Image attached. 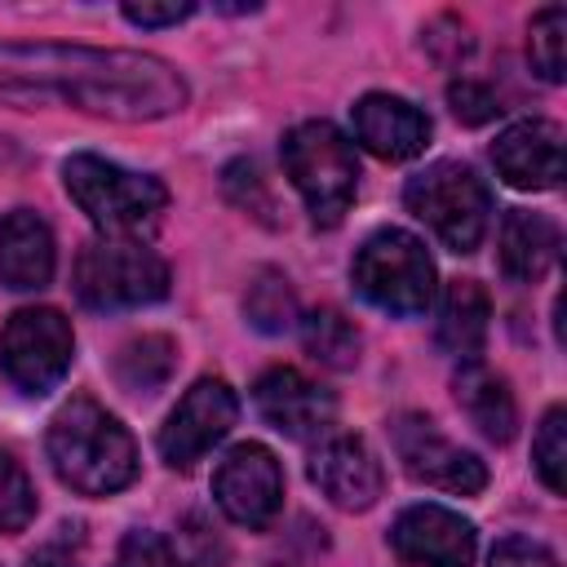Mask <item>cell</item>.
I'll return each instance as SVG.
<instances>
[{"label":"cell","mask_w":567,"mask_h":567,"mask_svg":"<svg viewBox=\"0 0 567 567\" xmlns=\"http://www.w3.org/2000/svg\"><path fill=\"white\" fill-rule=\"evenodd\" d=\"M0 97L18 106L66 102L120 124L164 120L186 106V80L173 62L137 49L89 44H0Z\"/></svg>","instance_id":"6da1fadb"},{"label":"cell","mask_w":567,"mask_h":567,"mask_svg":"<svg viewBox=\"0 0 567 567\" xmlns=\"http://www.w3.org/2000/svg\"><path fill=\"white\" fill-rule=\"evenodd\" d=\"M49 461L58 478L80 496H111L137 478L133 434L84 394L49 421Z\"/></svg>","instance_id":"7a4b0ae2"},{"label":"cell","mask_w":567,"mask_h":567,"mask_svg":"<svg viewBox=\"0 0 567 567\" xmlns=\"http://www.w3.org/2000/svg\"><path fill=\"white\" fill-rule=\"evenodd\" d=\"M62 182H66V195L80 204V213L102 230V235H142L159 221V213L168 208V190L159 177L151 173H133L115 159H102V155H71L62 164Z\"/></svg>","instance_id":"3957f363"},{"label":"cell","mask_w":567,"mask_h":567,"mask_svg":"<svg viewBox=\"0 0 567 567\" xmlns=\"http://www.w3.org/2000/svg\"><path fill=\"white\" fill-rule=\"evenodd\" d=\"M284 168L306 199L315 226H337L359 190L354 142L328 120H301L284 133Z\"/></svg>","instance_id":"277c9868"},{"label":"cell","mask_w":567,"mask_h":567,"mask_svg":"<svg viewBox=\"0 0 567 567\" xmlns=\"http://www.w3.org/2000/svg\"><path fill=\"white\" fill-rule=\"evenodd\" d=\"M168 292V266L155 248L124 235H97L75 257V297L89 310H137Z\"/></svg>","instance_id":"5b68a950"},{"label":"cell","mask_w":567,"mask_h":567,"mask_svg":"<svg viewBox=\"0 0 567 567\" xmlns=\"http://www.w3.org/2000/svg\"><path fill=\"white\" fill-rule=\"evenodd\" d=\"M403 204L452 252H474L487 235L492 195H487L483 177L461 159H439V164L421 168L403 186Z\"/></svg>","instance_id":"8992f818"},{"label":"cell","mask_w":567,"mask_h":567,"mask_svg":"<svg viewBox=\"0 0 567 567\" xmlns=\"http://www.w3.org/2000/svg\"><path fill=\"white\" fill-rule=\"evenodd\" d=\"M350 279L363 301H372L377 310H390L399 319H416L434 301V261H430L425 244L399 226H385L363 239V248L354 252Z\"/></svg>","instance_id":"52a82bcc"},{"label":"cell","mask_w":567,"mask_h":567,"mask_svg":"<svg viewBox=\"0 0 567 567\" xmlns=\"http://www.w3.org/2000/svg\"><path fill=\"white\" fill-rule=\"evenodd\" d=\"M75 354V337L62 310L53 306H27L18 310L0 332V372L22 394H49Z\"/></svg>","instance_id":"ba28073f"},{"label":"cell","mask_w":567,"mask_h":567,"mask_svg":"<svg viewBox=\"0 0 567 567\" xmlns=\"http://www.w3.org/2000/svg\"><path fill=\"white\" fill-rule=\"evenodd\" d=\"M394 452L403 461V470L439 492H456V496H474L487 487V465L465 452L461 443L443 439L439 425L421 412H403L394 416Z\"/></svg>","instance_id":"9c48e42d"},{"label":"cell","mask_w":567,"mask_h":567,"mask_svg":"<svg viewBox=\"0 0 567 567\" xmlns=\"http://www.w3.org/2000/svg\"><path fill=\"white\" fill-rule=\"evenodd\" d=\"M239 416V399L235 390L221 381V377H199L182 399L177 408L168 412L164 430H159V456L173 465V470H190L213 443H221L230 434Z\"/></svg>","instance_id":"30bf717a"},{"label":"cell","mask_w":567,"mask_h":567,"mask_svg":"<svg viewBox=\"0 0 567 567\" xmlns=\"http://www.w3.org/2000/svg\"><path fill=\"white\" fill-rule=\"evenodd\" d=\"M213 496L230 523H239L248 532L270 527L284 505V470H279L275 452L261 443L230 447L213 474Z\"/></svg>","instance_id":"8fae6325"},{"label":"cell","mask_w":567,"mask_h":567,"mask_svg":"<svg viewBox=\"0 0 567 567\" xmlns=\"http://www.w3.org/2000/svg\"><path fill=\"white\" fill-rule=\"evenodd\" d=\"M390 545L412 567H470L478 536L474 523L447 505H412L394 518Z\"/></svg>","instance_id":"7c38bea8"},{"label":"cell","mask_w":567,"mask_h":567,"mask_svg":"<svg viewBox=\"0 0 567 567\" xmlns=\"http://www.w3.org/2000/svg\"><path fill=\"white\" fill-rule=\"evenodd\" d=\"M310 483L337 509H372L377 496L385 492V470L359 434H332L310 456Z\"/></svg>","instance_id":"4fadbf2b"},{"label":"cell","mask_w":567,"mask_h":567,"mask_svg":"<svg viewBox=\"0 0 567 567\" xmlns=\"http://www.w3.org/2000/svg\"><path fill=\"white\" fill-rule=\"evenodd\" d=\"M252 403L266 416V425H275L288 439H315L337 416V399L319 381L301 377L297 368H270L252 385Z\"/></svg>","instance_id":"5bb4252c"},{"label":"cell","mask_w":567,"mask_h":567,"mask_svg":"<svg viewBox=\"0 0 567 567\" xmlns=\"http://www.w3.org/2000/svg\"><path fill=\"white\" fill-rule=\"evenodd\" d=\"M492 164L514 190H554L563 177V128L554 120H518L492 142Z\"/></svg>","instance_id":"9a60e30c"},{"label":"cell","mask_w":567,"mask_h":567,"mask_svg":"<svg viewBox=\"0 0 567 567\" xmlns=\"http://www.w3.org/2000/svg\"><path fill=\"white\" fill-rule=\"evenodd\" d=\"M354 137L381 159H412L430 142V115L394 93H363L354 102Z\"/></svg>","instance_id":"2e32d148"},{"label":"cell","mask_w":567,"mask_h":567,"mask_svg":"<svg viewBox=\"0 0 567 567\" xmlns=\"http://www.w3.org/2000/svg\"><path fill=\"white\" fill-rule=\"evenodd\" d=\"M53 230L40 213L13 208L0 221V284L13 292H35L53 279Z\"/></svg>","instance_id":"e0dca14e"},{"label":"cell","mask_w":567,"mask_h":567,"mask_svg":"<svg viewBox=\"0 0 567 567\" xmlns=\"http://www.w3.org/2000/svg\"><path fill=\"white\" fill-rule=\"evenodd\" d=\"M563 235L545 213L509 208L501 221V270L518 284H540L558 261Z\"/></svg>","instance_id":"ac0fdd59"},{"label":"cell","mask_w":567,"mask_h":567,"mask_svg":"<svg viewBox=\"0 0 567 567\" xmlns=\"http://www.w3.org/2000/svg\"><path fill=\"white\" fill-rule=\"evenodd\" d=\"M452 390H456L461 412L478 425L483 439H492V443H509V439H514V430H518V408H514V394H509L505 377H496V372L483 368V363H465V368L456 372Z\"/></svg>","instance_id":"d6986e66"},{"label":"cell","mask_w":567,"mask_h":567,"mask_svg":"<svg viewBox=\"0 0 567 567\" xmlns=\"http://www.w3.org/2000/svg\"><path fill=\"white\" fill-rule=\"evenodd\" d=\"M492 328V301L474 279H456L447 284L443 310H439V346L461 359V363H478L483 341Z\"/></svg>","instance_id":"ffe728a7"},{"label":"cell","mask_w":567,"mask_h":567,"mask_svg":"<svg viewBox=\"0 0 567 567\" xmlns=\"http://www.w3.org/2000/svg\"><path fill=\"white\" fill-rule=\"evenodd\" d=\"M177 368V346L164 332H146L133 337L120 354H115V381L128 394H155Z\"/></svg>","instance_id":"44dd1931"},{"label":"cell","mask_w":567,"mask_h":567,"mask_svg":"<svg viewBox=\"0 0 567 567\" xmlns=\"http://www.w3.org/2000/svg\"><path fill=\"white\" fill-rule=\"evenodd\" d=\"M301 341H306V350H310L315 363L337 368V372L354 368L359 363V346H363L359 341V328L341 310H332V306H323V310H315V315L301 319Z\"/></svg>","instance_id":"7402d4cb"},{"label":"cell","mask_w":567,"mask_h":567,"mask_svg":"<svg viewBox=\"0 0 567 567\" xmlns=\"http://www.w3.org/2000/svg\"><path fill=\"white\" fill-rule=\"evenodd\" d=\"M244 315L257 332H288L297 323V297L288 288V279L279 270H257V279L248 284V297H244Z\"/></svg>","instance_id":"603a6c76"},{"label":"cell","mask_w":567,"mask_h":567,"mask_svg":"<svg viewBox=\"0 0 567 567\" xmlns=\"http://www.w3.org/2000/svg\"><path fill=\"white\" fill-rule=\"evenodd\" d=\"M563 49H567V9L545 4L527 27V58H532L540 80L563 84V75H567V53Z\"/></svg>","instance_id":"cb8c5ba5"},{"label":"cell","mask_w":567,"mask_h":567,"mask_svg":"<svg viewBox=\"0 0 567 567\" xmlns=\"http://www.w3.org/2000/svg\"><path fill=\"white\" fill-rule=\"evenodd\" d=\"M35 518V487L13 452L0 447V536L22 532Z\"/></svg>","instance_id":"d4e9b609"},{"label":"cell","mask_w":567,"mask_h":567,"mask_svg":"<svg viewBox=\"0 0 567 567\" xmlns=\"http://www.w3.org/2000/svg\"><path fill=\"white\" fill-rule=\"evenodd\" d=\"M532 456H536V474L549 492H563L567 487V412L563 408H549L540 430H536V443H532Z\"/></svg>","instance_id":"484cf974"},{"label":"cell","mask_w":567,"mask_h":567,"mask_svg":"<svg viewBox=\"0 0 567 567\" xmlns=\"http://www.w3.org/2000/svg\"><path fill=\"white\" fill-rule=\"evenodd\" d=\"M111 567H182V558L159 532H128Z\"/></svg>","instance_id":"4316f807"},{"label":"cell","mask_w":567,"mask_h":567,"mask_svg":"<svg viewBox=\"0 0 567 567\" xmlns=\"http://www.w3.org/2000/svg\"><path fill=\"white\" fill-rule=\"evenodd\" d=\"M447 106L461 124H487V120L501 115V97L478 80H452L447 84Z\"/></svg>","instance_id":"83f0119b"},{"label":"cell","mask_w":567,"mask_h":567,"mask_svg":"<svg viewBox=\"0 0 567 567\" xmlns=\"http://www.w3.org/2000/svg\"><path fill=\"white\" fill-rule=\"evenodd\" d=\"M226 190H230V199H235L239 208H248V213H257V217L270 213V195H266L261 173H257L252 159H235V164L226 168Z\"/></svg>","instance_id":"f1b7e54d"},{"label":"cell","mask_w":567,"mask_h":567,"mask_svg":"<svg viewBox=\"0 0 567 567\" xmlns=\"http://www.w3.org/2000/svg\"><path fill=\"white\" fill-rule=\"evenodd\" d=\"M487 567H558V558L549 545H540L532 536H505L492 545Z\"/></svg>","instance_id":"f546056e"},{"label":"cell","mask_w":567,"mask_h":567,"mask_svg":"<svg viewBox=\"0 0 567 567\" xmlns=\"http://www.w3.org/2000/svg\"><path fill=\"white\" fill-rule=\"evenodd\" d=\"M195 13V4L190 0H168V4H151V0H128L124 4V18L133 22V27H177L182 18H190Z\"/></svg>","instance_id":"4dcf8cb0"},{"label":"cell","mask_w":567,"mask_h":567,"mask_svg":"<svg viewBox=\"0 0 567 567\" xmlns=\"http://www.w3.org/2000/svg\"><path fill=\"white\" fill-rule=\"evenodd\" d=\"M31 567H80V563H75L71 554H62V549L49 545V549H40V554L31 558Z\"/></svg>","instance_id":"1f68e13d"}]
</instances>
